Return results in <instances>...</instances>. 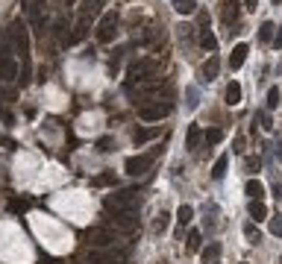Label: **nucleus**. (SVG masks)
Listing matches in <instances>:
<instances>
[{"label":"nucleus","instance_id":"1","mask_svg":"<svg viewBox=\"0 0 282 264\" xmlns=\"http://www.w3.org/2000/svg\"><path fill=\"white\" fill-rule=\"evenodd\" d=\"M9 38L15 41V47H18V53H21V62H24L21 85H27V83H30V73H33V56H30V27L24 24L21 18H18V21H12Z\"/></svg>","mask_w":282,"mask_h":264},{"label":"nucleus","instance_id":"2","mask_svg":"<svg viewBox=\"0 0 282 264\" xmlns=\"http://www.w3.org/2000/svg\"><path fill=\"white\" fill-rule=\"evenodd\" d=\"M0 80H3V83L18 80V65H15V59H12L9 33H0Z\"/></svg>","mask_w":282,"mask_h":264},{"label":"nucleus","instance_id":"3","mask_svg":"<svg viewBox=\"0 0 282 264\" xmlns=\"http://www.w3.org/2000/svg\"><path fill=\"white\" fill-rule=\"evenodd\" d=\"M106 208L109 212H135L138 208V191H118V194H109L106 197Z\"/></svg>","mask_w":282,"mask_h":264},{"label":"nucleus","instance_id":"4","mask_svg":"<svg viewBox=\"0 0 282 264\" xmlns=\"http://www.w3.org/2000/svg\"><path fill=\"white\" fill-rule=\"evenodd\" d=\"M115 33H118V12L115 9H109V12H103V18H100L94 36H97L100 44H109V41H115Z\"/></svg>","mask_w":282,"mask_h":264},{"label":"nucleus","instance_id":"5","mask_svg":"<svg viewBox=\"0 0 282 264\" xmlns=\"http://www.w3.org/2000/svg\"><path fill=\"white\" fill-rule=\"evenodd\" d=\"M129 76L138 80V83H150V80H156V62L153 59H138L132 68H129Z\"/></svg>","mask_w":282,"mask_h":264},{"label":"nucleus","instance_id":"6","mask_svg":"<svg viewBox=\"0 0 282 264\" xmlns=\"http://www.w3.org/2000/svg\"><path fill=\"white\" fill-rule=\"evenodd\" d=\"M153 159H156V153H144V156H129L127 165H124V170H127L129 176H141V173H147V168L153 165Z\"/></svg>","mask_w":282,"mask_h":264},{"label":"nucleus","instance_id":"7","mask_svg":"<svg viewBox=\"0 0 282 264\" xmlns=\"http://www.w3.org/2000/svg\"><path fill=\"white\" fill-rule=\"evenodd\" d=\"M103 3H106V0H82V6H80V18H77V21H82V24H91L94 15H100Z\"/></svg>","mask_w":282,"mask_h":264},{"label":"nucleus","instance_id":"8","mask_svg":"<svg viewBox=\"0 0 282 264\" xmlns=\"http://www.w3.org/2000/svg\"><path fill=\"white\" fill-rule=\"evenodd\" d=\"M168 112H171V106H162V103H159V106H147V103H144V106H138V118L153 123V120H162Z\"/></svg>","mask_w":282,"mask_h":264},{"label":"nucleus","instance_id":"9","mask_svg":"<svg viewBox=\"0 0 282 264\" xmlns=\"http://www.w3.org/2000/svg\"><path fill=\"white\" fill-rule=\"evenodd\" d=\"M88 238H91V244L97 247V250H106V247H112V244H115V235H112L109 229H103V226L91 229V232H88Z\"/></svg>","mask_w":282,"mask_h":264},{"label":"nucleus","instance_id":"10","mask_svg":"<svg viewBox=\"0 0 282 264\" xmlns=\"http://www.w3.org/2000/svg\"><path fill=\"white\" fill-rule=\"evenodd\" d=\"M112 220H115V226L124 229V232H132V229L138 226V217H135V212H112Z\"/></svg>","mask_w":282,"mask_h":264},{"label":"nucleus","instance_id":"11","mask_svg":"<svg viewBox=\"0 0 282 264\" xmlns=\"http://www.w3.org/2000/svg\"><path fill=\"white\" fill-rule=\"evenodd\" d=\"M238 18H241V3L238 0H226L223 3V21L226 24H238Z\"/></svg>","mask_w":282,"mask_h":264},{"label":"nucleus","instance_id":"12","mask_svg":"<svg viewBox=\"0 0 282 264\" xmlns=\"http://www.w3.org/2000/svg\"><path fill=\"white\" fill-rule=\"evenodd\" d=\"M153 138H159V129H156V126H138V129L132 132V141H135L138 147L153 141Z\"/></svg>","mask_w":282,"mask_h":264},{"label":"nucleus","instance_id":"13","mask_svg":"<svg viewBox=\"0 0 282 264\" xmlns=\"http://www.w3.org/2000/svg\"><path fill=\"white\" fill-rule=\"evenodd\" d=\"M247 53H250V50H247V44H235V47H232V53H229V68H232V71H238V68L244 65Z\"/></svg>","mask_w":282,"mask_h":264},{"label":"nucleus","instance_id":"14","mask_svg":"<svg viewBox=\"0 0 282 264\" xmlns=\"http://www.w3.org/2000/svg\"><path fill=\"white\" fill-rule=\"evenodd\" d=\"M200 138H203L200 126H197V123H191V126H188V132H185V147H188V150H197V147H200Z\"/></svg>","mask_w":282,"mask_h":264},{"label":"nucleus","instance_id":"15","mask_svg":"<svg viewBox=\"0 0 282 264\" xmlns=\"http://www.w3.org/2000/svg\"><path fill=\"white\" fill-rule=\"evenodd\" d=\"M218 71H221V59H218V56H212V59L203 65V80H206V83H212V80L218 76Z\"/></svg>","mask_w":282,"mask_h":264},{"label":"nucleus","instance_id":"16","mask_svg":"<svg viewBox=\"0 0 282 264\" xmlns=\"http://www.w3.org/2000/svg\"><path fill=\"white\" fill-rule=\"evenodd\" d=\"M250 217H253L256 223H262V220L268 217V205L262 203V200H250Z\"/></svg>","mask_w":282,"mask_h":264},{"label":"nucleus","instance_id":"17","mask_svg":"<svg viewBox=\"0 0 282 264\" xmlns=\"http://www.w3.org/2000/svg\"><path fill=\"white\" fill-rule=\"evenodd\" d=\"M226 103H229V106H238V103H241V83H229L226 85Z\"/></svg>","mask_w":282,"mask_h":264},{"label":"nucleus","instance_id":"18","mask_svg":"<svg viewBox=\"0 0 282 264\" xmlns=\"http://www.w3.org/2000/svg\"><path fill=\"white\" fill-rule=\"evenodd\" d=\"M244 191H247V197H250V200H262V197H265V185H262L258 179H250L244 185Z\"/></svg>","mask_w":282,"mask_h":264},{"label":"nucleus","instance_id":"19","mask_svg":"<svg viewBox=\"0 0 282 264\" xmlns=\"http://www.w3.org/2000/svg\"><path fill=\"white\" fill-rule=\"evenodd\" d=\"M174 9L179 15H194L197 12V0H174Z\"/></svg>","mask_w":282,"mask_h":264},{"label":"nucleus","instance_id":"20","mask_svg":"<svg viewBox=\"0 0 282 264\" xmlns=\"http://www.w3.org/2000/svg\"><path fill=\"white\" fill-rule=\"evenodd\" d=\"M200 44H203V50H209V53L218 50V38L212 36V30H203V33H200Z\"/></svg>","mask_w":282,"mask_h":264},{"label":"nucleus","instance_id":"21","mask_svg":"<svg viewBox=\"0 0 282 264\" xmlns=\"http://www.w3.org/2000/svg\"><path fill=\"white\" fill-rule=\"evenodd\" d=\"M226 168H229V159L221 156L215 162V168H212V179H223V176H226Z\"/></svg>","mask_w":282,"mask_h":264},{"label":"nucleus","instance_id":"22","mask_svg":"<svg viewBox=\"0 0 282 264\" xmlns=\"http://www.w3.org/2000/svg\"><path fill=\"white\" fill-rule=\"evenodd\" d=\"M176 220H179L182 226H188V223L194 220V208H191V205H179V212H176Z\"/></svg>","mask_w":282,"mask_h":264},{"label":"nucleus","instance_id":"23","mask_svg":"<svg viewBox=\"0 0 282 264\" xmlns=\"http://www.w3.org/2000/svg\"><path fill=\"white\" fill-rule=\"evenodd\" d=\"M218 255H221V244H209L206 250H203V261H218Z\"/></svg>","mask_w":282,"mask_h":264},{"label":"nucleus","instance_id":"24","mask_svg":"<svg viewBox=\"0 0 282 264\" xmlns=\"http://www.w3.org/2000/svg\"><path fill=\"white\" fill-rule=\"evenodd\" d=\"M273 30H276V24L265 21V24L258 27V41H270V38H273Z\"/></svg>","mask_w":282,"mask_h":264},{"label":"nucleus","instance_id":"25","mask_svg":"<svg viewBox=\"0 0 282 264\" xmlns=\"http://www.w3.org/2000/svg\"><path fill=\"white\" fill-rule=\"evenodd\" d=\"M279 100H282L279 85H273V88L268 91V112H270V109H276V106H279Z\"/></svg>","mask_w":282,"mask_h":264},{"label":"nucleus","instance_id":"26","mask_svg":"<svg viewBox=\"0 0 282 264\" xmlns=\"http://www.w3.org/2000/svg\"><path fill=\"white\" fill-rule=\"evenodd\" d=\"M91 185H97V188H106V185H115V173H100L97 179H91Z\"/></svg>","mask_w":282,"mask_h":264},{"label":"nucleus","instance_id":"27","mask_svg":"<svg viewBox=\"0 0 282 264\" xmlns=\"http://www.w3.org/2000/svg\"><path fill=\"white\" fill-rule=\"evenodd\" d=\"M203 138H206V144H221L223 132L221 129H206V132H203Z\"/></svg>","mask_w":282,"mask_h":264},{"label":"nucleus","instance_id":"28","mask_svg":"<svg viewBox=\"0 0 282 264\" xmlns=\"http://www.w3.org/2000/svg\"><path fill=\"white\" fill-rule=\"evenodd\" d=\"M200 244H203V235H200L197 229H194V232L188 235V250H191V252H197V250H200Z\"/></svg>","mask_w":282,"mask_h":264},{"label":"nucleus","instance_id":"29","mask_svg":"<svg viewBox=\"0 0 282 264\" xmlns=\"http://www.w3.org/2000/svg\"><path fill=\"white\" fill-rule=\"evenodd\" d=\"M168 223H171V215H168V212H162V215L156 217L153 229H156V232H165V229H168Z\"/></svg>","mask_w":282,"mask_h":264},{"label":"nucleus","instance_id":"30","mask_svg":"<svg viewBox=\"0 0 282 264\" xmlns=\"http://www.w3.org/2000/svg\"><path fill=\"white\" fill-rule=\"evenodd\" d=\"M270 235H276V238H282V215H276L273 220H270Z\"/></svg>","mask_w":282,"mask_h":264},{"label":"nucleus","instance_id":"31","mask_svg":"<svg viewBox=\"0 0 282 264\" xmlns=\"http://www.w3.org/2000/svg\"><path fill=\"white\" fill-rule=\"evenodd\" d=\"M185 97H188V100H185V106H188V109H197V103H200V100H197V88H188V91H185Z\"/></svg>","mask_w":282,"mask_h":264},{"label":"nucleus","instance_id":"32","mask_svg":"<svg viewBox=\"0 0 282 264\" xmlns=\"http://www.w3.org/2000/svg\"><path fill=\"white\" fill-rule=\"evenodd\" d=\"M244 235L250 238V244H258V232H256V226H253V223H247V226H244Z\"/></svg>","mask_w":282,"mask_h":264},{"label":"nucleus","instance_id":"33","mask_svg":"<svg viewBox=\"0 0 282 264\" xmlns=\"http://www.w3.org/2000/svg\"><path fill=\"white\" fill-rule=\"evenodd\" d=\"M270 41H273V47H276V50H282V27L273 30V38H270Z\"/></svg>","mask_w":282,"mask_h":264},{"label":"nucleus","instance_id":"34","mask_svg":"<svg viewBox=\"0 0 282 264\" xmlns=\"http://www.w3.org/2000/svg\"><path fill=\"white\" fill-rule=\"evenodd\" d=\"M97 150H100V153H109V150H112V138H100V141H97Z\"/></svg>","mask_w":282,"mask_h":264},{"label":"nucleus","instance_id":"35","mask_svg":"<svg viewBox=\"0 0 282 264\" xmlns=\"http://www.w3.org/2000/svg\"><path fill=\"white\" fill-rule=\"evenodd\" d=\"M258 123H262V129H270V126H273L270 118H268V112H258Z\"/></svg>","mask_w":282,"mask_h":264},{"label":"nucleus","instance_id":"36","mask_svg":"<svg viewBox=\"0 0 282 264\" xmlns=\"http://www.w3.org/2000/svg\"><path fill=\"white\" fill-rule=\"evenodd\" d=\"M247 3V9H250V12H256V6H258V0H244Z\"/></svg>","mask_w":282,"mask_h":264},{"label":"nucleus","instance_id":"37","mask_svg":"<svg viewBox=\"0 0 282 264\" xmlns=\"http://www.w3.org/2000/svg\"><path fill=\"white\" fill-rule=\"evenodd\" d=\"M62 3H65V6H74V3H77V0H62Z\"/></svg>","mask_w":282,"mask_h":264},{"label":"nucleus","instance_id":"38","mask_svg":"<svg viewBox=\"0 0 282 264\" xmlns=\"http://www.w3.org/2000/svg\"><path fill=\"white\" fill-rule=\"evenodd\" d=\"M241 264H247V261H241Z\"/></svg>","mask_w":282,"mask_h":264}]
</instances>
